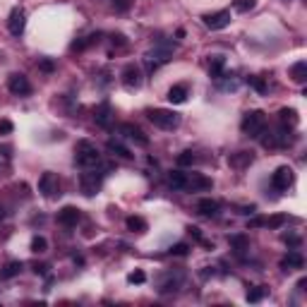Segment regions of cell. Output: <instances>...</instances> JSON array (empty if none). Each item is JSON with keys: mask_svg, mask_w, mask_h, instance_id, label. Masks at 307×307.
<instances>
[{"mask_svg": "<svg viewBox=\"0 0 307 307\" xmlns=\"http://www.w3.org/2000/svg\"><path fill=\"white\" fill-rule=\"evenodd\" d=\"M240 130L250 139H259L264 132H266V113L264 110H247L240 120Z\"/></svg>", "mask_w": 307, "mask_h": 307, "instance_id": "1", "label": "cell"}, {"mask_svg": "<svg viewBox=\"0 0 307 307\" xmlns=\"http://www.w3.org/2000/svg\"><path fill=\"white\" fill-rule=\"evenodd\" d=\"M75 164L79 166V168H96V166L101 164V154L99 149L94 146L91 142H87V139H79V142L75 144Z\"/></svg>", "mask_w": 307, "mask_h": 307, "instance_id": "2", "label": "cell"}, {"mask_svg": "<svg viewBox=\"0 0 307 307\" xmlns=\"http://www.w3.org/2000/svg\"><path fill=\"white\" fill-rule=\"evenodd\" d=\"M146 118H149L156 127H161V130H176V127H180V113H176V110L149 108L146 110Z\"/></svg>", "mask_w": 307, "mask_h": 307, "instance_id": "3", "label": "cell"}, {"mask_svg": "<svg viewBox=\"0 0 307 307\" xmlns=\"http://www.w3.org/2000/svg\"><path fill=\"white\" fill-rule=\"evenodd\" d=\"M171 58H173V51H171V46L159 44L156 48H151L149 53L144 55V65H146V70H149V72H156V70H159L161 65H166Z\"/></svg>", "mask_w": 307, "mask_h": 307, "instance_id": "4", "label": "cell"}, {"mask_svg": "<svg viewBox=\"0 0 307 307\" xmlns=\"http://www.w3.org/2000/svg\"><path fill=\"white\" fill-rule=\"evenodd\" d=\"M101 185H103V173L94 171V168H87V173H82V178H79V187L87 197H94L101 190Z\"/></svg>", "mask_w": 307, "mask_h": 307, "instance_id": "5", "label": "cell"}, {"mask_svg": "<svg viewBox=\"0 0 307 307\" xmlns=\"http://www.w3.org/2000/svg\"><path fill=\"white\" fill-rule=\"evenodd\" d=\"M293 183H295V173L290 166H278L271 176V187L278 192H288V187H293Z\"/></svg>", "mask_w": 307, "mask_h": 307, "instance_id": "6", "label": "cell"}, {"mask_svg": "<svg viewBox=\"0 0 307 307\" xmlns=\"http://www.w3.org/2000/svg\"><path fill=\"white\" fill-rule=\"evenodd\" d=\"M39 192H41L46 199L60 197V180H58V176H55V173H44L41 180H39Z\"/></svg>", "mask_w": 307, "mask_h": 307, "instance_id": "7", "label": "cell"}, {"mask_svg": "<svg viewBox=\"0 0 307 307\" xmlns=\"http://www.w3.org/2000/svg\"><path fill=\"white\" fill-rule=\"evenodd\" d=\"M202 22H204V27L211 29V32H221V29H226V27L230 24V10L209 12V15L202 17Z\"/></svg>", "mask_w": 307, "mask_h": 307, "instance_id": "8", "label": "cell"}, {"mask_svg": "<svg viewBox=\"0 0 307 307\" xmlns=\"http://www.w3.org/2000/svg\"><path fill=\"white\" fill-rule=\"evenodd\" d=\"M118 132H120L125 139L134 142L137 146H149V137L142 132V127H137V125H132V122H122L120 127H118Z\"/></svg>", "mask_w": 307, "mask_h": 307, "instance_id": "9", "label": "cell"}, {"mask_svg": "<svg viewBox=\"0 0 307 307\" xmlns=\"http://www.w3.org/2000/svg\"><path fill=\"white\" fill-rule=\"evenodd\" d=\"M8 89H10V94L15 96H27V94H32V84H29V79L22 75V72H12L8 77Z\"/></svg>", "mask_w": 307, "mask_h": 307, "instance_id": "10", "label": "cell"}, {"mask_svg": "<svg viewBox=\"0 0 307 307\" xmlns=\"http://www.w3.org/2000/svg\"><path fill=\"white\" fill-rule=\"evenodd\" d=\"M211 180L209 178H204L202 173H187L185 176V192H202V190H211Z\"/></svg>", "mask_w": 307, "mask_h": 307, "instance_id": "11", "label": "cell"}, {"mask_svg": "<svg viewBox=\"0 0 307 307\" xmlns=\"http://www.w3.org/2000/svg\"><path fill=\"white\" fill-rule=\"evenodd\" d=\"M122 87L125 89H137L142 84V72H139V67L134 65V63H127V65L122 67Z\"/></svg>", "mask_w": 307, "mask_h": 307, "instance_id": "12", "label": "cell"}, {"mask_svg": "<svg viewBox=\"0 0 307 307\" xmlns=\"http://www.w3.org/2000/svg\"><path fill=\"white\" fill-rule=\"evenodd\" d=\"M24 27H27V15H24L22 8H15L10 12V20H8V29H10L12 36H22Z\"/></svg>", "mask_w": 307, "mask_h": 307, "instance_id": "13", "label": "cell"}, {"mask_svg": "<svg viewBox=\"0 0 307 307\" xmlns=\"http://www.w3.org/2000/svg\"><path fill=\"white\" fill-rule=\"evenodd\" d=\"M79 219H82V214H79V209L77 207H63L60 211H58V223H60V226H65V228L77 226Z\"/></svg>", "mask_w": 307, "mask_h": 307, "instance_id": "14", "label": "cell"}, {"mask_svg": "<svg viewBox=\"0 0 307 307\" xmlns=\"http://www.w3.org/2000/svg\"><path fill=\"white\" fill-rule=\"evenodd\" d=\"M197 211L202 214V216H209V219H211V216H216V214L221 211V204L216 202V199H211V197L199 199V202H197Z\"/></svg>", "mask_w": 307, "mask_h": 307, "instance_id": "15", "label": "cell"}, {"mask_svg": "<svg viewBox=\"0 0 307 307\" xmlns=\"http://www.w3.org/2000/svg\"><path fill=\"white\" fill-rule=\"evenodd\" d=\"M285 221H288V216L278 214V216H269V219H254V221H250V226H252V228H259V226H266V228H281Z\"/></svg>", "mask_w": 307, "mask_h": 307, "instance_id": "16", "label": "cell"}, {"mask_svg": "<svg viewBox=\"0 0 307 307\" xmlns=\"http://www.w3.org/2000/svg\"><path fill=\"white\" fill-rule=\"evenodd\" d=\"M94 120L99 122L101 127H110V103L108 101H103L101 106L94 108Z\"/></svg>", "mask_w": 307, "mask_h": 307, "instance_id": "17", "label": "cell"}, {"mask_svg": "<svg viewBox=\"0 0 307 307\" xmlns=\"http://www.w3.org/2000/svg\"><path fill=\"white\" fill-rule=\"evenodd\" d=\"M302 266H305V259H302V254L295 252V250L288 252L283 259H281V269H285V271H288V269H302Z\"/></svg>", "mask_w": 307, "mask_h": 307, "instance_id": "18", "label": "cell"}, {"mask_svg": "<svg viewBox=\"0 0 307 307\" xmlns=\"http://www.w3.org/2000/svg\"><path fill=\"white\" fill-rule=\"evenodd\" d=\"M166 99L171 101L173 106H180V103H185L187 101V87L185 84H176V87L168 89V96Z\"/></svg>", "mask_w": 307, "mask_h": 307, "instance_id": "19", "label": "cell"}, {"mask_svg": "<svg viewBox=\"0 0 307 307\" xmlns=\"http://www.w3.org/2000/svg\"><path fill=\"white\" fill-rule=\"evenodd\" d=\"M228 242H230V247L235 250V254H240V257L250 250V238H247V235H242V233H238V235H230Z\"/></svg>", "mask_w": 307, "mask_h": 307, "instance_id": "20", "label": "cell"}, {"mask_svg": "<svg viewBox=\"0 0 307 307\" xmlns=\"http://www.w3.org/2000/svg\"><path fill=\"white\" fill-rule=\"evenodd\" d=\"M223 67H226V58L223 55H211V60H209V77L221 79L223 77Z\"/></svg>", "mask_w": 307, "mask_h": 307, "instance_id": "21", "label": "cell"}, {"mask_svg": "<svg viewBox=\"0 0 307 307\" xmlns=\"http://www.w3.org/2000/svg\"><path fill=\"white\" fill-rule=\"evenodd\" d=\"M278 122L285 125V127H295L300 118H297V110L295 108H281L278 110Z\"/></svg>", "mask_w": 307, "mask_h": 307, "instance_id": "22", "label": "cell"}, {"mask_svg": "<svg viewBox=\"0 0 307 307\" xmlns=\"http://www.w3.org/2000/svg\"><path fill=\"white\" fill-rule=\"evenodd\" d=\"M290 79L295 82V84H305L307 82V63L305 60H300L295 65L290 67Z\"/></svg>", "mask_w": 307, "mask_h": 307, "instance_id": "23", "label": "cell"}, {"mask_svg": "<svg viewBox=\"0 0 307 307\" xmlns=\"http://www.w3.org/2000/svg\"><path fill=\"white\" fill-rule=\"evenodd\" d=\"M108 151L113 154V156H120V159H125V161H130V159H132L130 149H127V146H122L120 142H115V139H110V142H108Z\"/></svg>", "mask_w": 307, "mask_h": 307, "instance_id": "24", "label": "cell"}, {"mask_svg": "<svg viewBox=\"0 0 307 307\" xmlns=\"http://www.w3.org/2000/svg\"><path fill=\"white\" fill-rule=\"evenodd\" d=\"M252 151H238V156H230V166H235V168H242V166L252 164Z\"/></svg>", "mask_w": 307, "mask_h": 307, "instance_id": "25", "label": "cell"}, {"mask_svg": "<svg viewBox=\"0 0 307 307\" xmlns=\"http://www.w3.org/2000/svg\"><path fill=\"white\" fill-rule=\"evenodd\" d=\"M125 226H127V230H132V233H144V230H146V221L139 219V216H127Z\"/></svg>", "mask_w": 307, "mask_h": 307, "instance_id": "26", "label": "cell"}, {"mask_svg": "<svg viewBox=\"0 0 307 307\" xmlns=\"http://www.w3.org/2000/svg\"><path fill=\"white\" fill-rule=\"evenodd\" d=\"M22 271V262H8L3 266V271H0V278H12V276H17Z\"/></svg>", "mask_w": 307, "mask_h": 307, "instance_id": "27", "label": "cell"}, {"mask_svg": "<svg viewBox=\"0 0 307 307\" xmlns=\"http://www.w3.org/2000/svg\"><path fill=\"white\" fill-rule=\"evenodd\" d=\"M185 176L187 173H183V171H173V173L168 176V185L173 187V190H183V187H185Z\"/></svg>", "mask_w": 307, "mask_h": 307, "instance_id": "28", "label": "cell"}, {"mask_svg": "<svg viewBox=\"0 0 307 307\" xmlns=\"http://www.w3.org/2000/svg\"><path fill=\"white\" fill-rule=\"evenodd\" d=\"M264 295H266V285H254L247 290V302H259Z\"/></svg>", "mask_w": 307, "mask_h": 307, "instance_id": "29", "label": "cell"}, {"mask_svg": "<svg viewBox=\"0 0 307 307\" xmlns=\"http://www.w3.org/2000/svg\"><path fill=\"white\" fill-rule=\"evenodd\" d=\"M247 84H250L257 94H266V91H269L266 82H264V77H247Z\"/></svg>", "mask_w": 307, "mask_h": 307, "instance_id": "30", "label": "cell"}, {"mask_svg": "<svg viewBox=\"0 0 307 307\" xmlns=\"http://www.w3.org/2000/svg\"><path fill=\"white\" fill-rule=\"evenodd\" d=\"M46 250H48V240H46L44 235H34L32 238V252L41 254V252H46Z\"/></svg>", "mask_w": 307, "mask_h": 307, "instance_id": "31", "label": "cell"}, {"mask_svg": "<svg viewBox=\"0 0 307 307\" xmlns=\"http://www.w3.org/2000/svg\"><path fill=\"white\" fill-rule=\"evenodd\" d=\"M195 161H197L195 151H183V154H178V166H180V168H187V166H192Z\"/></svg>", "mask_w": 307, "mask_h": 307, "instance_id": "32", "label": "cell"}, {"mask_svg": "<svg viewBox=\"0 0 307 307\" xmlns=\"http://www.w3.org/2000/svg\"><path fill=\"white\" fill-rule=\"evenodd\" d=\"M254 5H257V0H235V3H233V8L238 12H250Z\"/></svg>", "mask_w": 307, "mask_h": 307, "instance_id": "33", "label": "cell"}, {"mask_svg": "<svg viewBox=\"0 0 307 307\" xmlns=\"http://www.w3.org/2000/svg\"><path fill=\"white\" fill-rule=\"evenodd\" d=\"M127 281H130L132 285H134V283L139 285V283H144V281H146V274H144L142 269H134V271H132V274L127 276Z\"/></svg>", "mask_w": 307, "mask_h": 307, "instance_id": "34", "label": "cell"}, {"mask_svg": "<svg viewBox=\"0 0 307 307\" xmlns=\"http://www.w3.org/2000/svg\"><path fill=\"white\" fill-rule=\"evenodd\" d=\"M132 8V0H113V10L115 12H127Z\"/></svg>", "mask_w": 307, "mask_h": 307, "instance_id": "35", "label": "cell"}, {"mask_svg": "<svg viewBox=\"0 0 307 307\" xmlns=\"http://www.w3.org/2000/svg\"><path fill=\"white\" fill-rule=\"evenodd\" d=\"M187 252H190V245H185V242H178L171 247V254H178V257H185Z\"/></svg>", "mask_w": 307, "mask_h": 307, "instance_id": "36", "label": "cell"}, {"mask_svg": "<svg viewBox=\"0 0 307 307\" xmlns=\"http://www.w3.org/2000/svg\"><path fill=\"white\" fill-rule=\"evenodd\" d=\"M39 67L44 70V72H53L55 70V65H53V60H48V58H44L41 63H39Z\"/></svg>", "mask_w": 307, "mask_h": 307, "instance_id": "37", "label": "cell"}, {"mask_svg": "<svg viewBox=\"0 0 307 307\" xmlns=\"http://www.w3.org/2000/svg\"><path fill=\"white\" fill-rule=\"evenodd\" d=\"M190 235H192V238H195V240H199V242H204V238H202V230L197 228V226H190Z\"/></svg>", "mask_w": 307, "mask_h": 307, "instance_id": "38", "label": "cell"}, {"mask_svg": "<svg viewBox=\"0 0 307 307\" xmlns=\"http://www.w3.org/2000/svg\"><path fill=\"white\" fill-rule=\"evenodd\" d=\"M12 132V122L10 120H0V134H10Z\"/></svg>", "mask_w": 307, "mask_h": 307, "instance_id": "39", "label": "cell"}, {"mask_svg": "<svg viewBox=\"0 0 307 307\" xmlns=\"http://www.w3.org/2000/svg\"><path fill=\"white\" fill-rule=\"evenodd\" d=\"M283 242L285 245H300V238L297 235H283Z\"/></svg>", "mask_w": 307, "mask_h": 307, "instance_id": "40", "label": "cell"}, {"mask_svg": "<svg viewBox=\"0 0 307 307\" xmlns=\"http://www.w3.org/2000/svg\"><path fill=\"white\" fill-rule=\"evenodd\" d=\"M110 39H113V44H118V46H125V44H127V41H125V36H122V34H113V36H110Z\"/></svg>", "mask_w": 307, "mask_h": 307, "instance_id": "41", "label": "cell"}, {"mask_svg": "<svg viewBox=\"0 0 307 307\" xmlns=\"http://www.w3.org/2000/svg\"><path fill=\"white\" fill-rule=\"evenodd\" d=\"M46 269H48L46 264H36V274H46Z\"/></svg>", "mask_w": 307, "mask_h": 307, "instance_id": "42", "label": "cell"}, {"mask_svg": "<svg viewBox=\"0 0 307 307\" xmlns=\"http://www.w3.org/2000/svg\"><path fill=\"white\" fill-rule=\"evenodd\" d=\"M305 285H307V278H300L297 281V290H305Z\"/></svg>", "mask_w": 307, "mask_h": 307, "instance_id": "43", "label": "cell"}]
</instances>
